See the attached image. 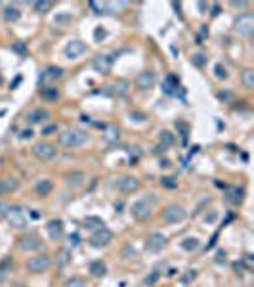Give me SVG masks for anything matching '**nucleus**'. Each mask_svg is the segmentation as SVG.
I'll return each instance as SVG.
<instances>
[{"mask_svg": "<svg viewBox=\"0 0 254 287\" xmlns=\"http://www.w3.org/2000/svg\"><path fill=\"white\" fill-rule=\"evenodd\" d=\"M6 222L14 230H25L29 226L27 211L21 205H10V211L6 215Z\"/></svg>", "mask_w": 254, "mask_h": 287, "instance_id": "3", "label": "nucleus"}, {"mask_svg": "<svg viewBox=\"0 0 254 287\" xmlns=\"http://www.w3.org/2000/svg\"><path fill=\"white\" fill-rule=\"evenodd\" d=\"M130 117H136V121H147V117H145V115L143 113H130Z\"/></svg>", "mask_w": 254, "mask_h": 287, "instance_id": "46", "label": "nucleus"}, {"mask_svg": "<svg viewBox=\"0 0 254 287\" xmlns=\"http://www.w3.org/2000/svg\"><path fill=\"white\" fill-rule=\"evenodd\" d=\"M113 232L107 228V226H101V228L94 230L92 232V236L88 238V245L90 247H94V249H103V247H107V245H111L113 241Z\"/></svg>", "mask_w": 254, "mask_h": 287, "instance_id": "6", "label": "nucleus"}, {"mask_svg": "<svg viewBox=\"0 0 254 287\" xmlns=\"http://www.w3.org/2000/svg\"><path fill=\"white\" fill-rule=\"evenodd\" d=\"M130 215L138 222H147L153 216V205L147 199H138L130 205Z\"/></svg>", "mask_w": 254, "mask_h": 287, "instance_id": "7", "label": "nucleus"}, {"mask_svg": "<svg viewBox=\"0 0 254 287\" xmlns=\"http://www.w3.org/2000/svg\"><path fill=\"white\" fill-rule=\"evenodd\" d=\"M85 226L88 230H92V232H94V230L101 228V226H105V224H103V220H101V218H98V216H86V218H85Z\"/></svg>", "mask_w": 254, "mask_h": 287, "instance_id": "31", "label": "nucleus"}, {"mask_svg": "<svg viewBox=\"0 0 254 287\" xmlns=\"http://www.w3.org/2000/svg\"><path fill=\"white\" fill-rule=\"evenodd\" d=\"M41 100H44V101H48V103H56L59 98H61V92H59V88L57 86H42L41 88Z\"/></svg>", "mask_w": 254, "mask_h": 287, "instance_id": "18", "label": "nucleus"}, {"mask_svg": "<svg viewBox=\"0 0 254 287\" xmlns=\"http://www.w3.org/2000/svg\"><path fill=\"white\" fill-rule=\"evenodd\" d=\"M57 147L52 142H37L33 145V155L37 161H42V163H50L57 157Z\"/></svg>", "mask_w": 254, "mask_h": 287, "instance_id": "5", "label": "nucleus"}, {"mask_svg": "<svg viewBox=\"0 0 254 287\" xmlns=\"http://www.w3.org/2000/svg\"><path fill=\"white\" fill-rule=\"evenodd\" d=\"M10 211V203L4 199H0V220H6V215Z\"/></svg>", "mask_w": 254, "mask_h": 287, "instance_id": "38", "label": "nucleus"}, {"mask_svg": "<svg viewBox=\"0 0 254 287\" xmlns=\"http://www.w3.org/2000/svg\"><path fill=\"white\" fill-rule=\"evenodd\" d=\"M157 85V75L153 71H141L138 73V77H136V86L140 88V90H149V88H153Z\"/></svg>", "mask_w": 254, "mask_h": 287, "instance_id": "13", "label": "nucleus"}, {"mask_svg": "<svg viewBox=\"0 0 254 287\" xmlns=\"http://www.w3.org/2000/svg\"><path fill=\"white\" fill-rule=\"evenodd\" d=\"M167 243H169V238H167L165 234H161V232H153V234L147 236L145 247H147V251H151V253H161V251L167 247Z\"/></svg>", "mask_w": 254, "mask_h": 287, "instance_id": "10", "label": "nucleus"}, {"mask_svg": "<svg viewBox=\"0 0 254 287\" xmlns=\"http://www.w3.org/2000/svg\"><path fill=\"white\" fill-rule=\"evenodd\" d=\"M161 186L167 188V190H176L178 188V180L172 178V176H163L161 178Z\"/></svg>", "mask_w": 254, "mask_h": 287, "instance_id": "34", "label": "nucleus"}, {"mask_svg": "<svg viewBox=\"0 0 254 287\" xmlns=\"http://www.w3.org/2000/svg\"><path fill=\"white\" fill-rule=\"evenodd\" d=\"M99 37H101V39L105 37V31H103V29H98V31H96V39H98V41H99Z\"/></svg>", "mask_w": 254, "mask_h": 287, "instance_id": "49", "label": "nucleus"}, {"mask_svg": "<svg viewBox=\"0 0 254 287\" xmlns=\"http://www.w3.org/2000/svg\"><path fill=\"white\" fill-rule=\"evenodd\" d=\"M163 222L169 224V226H174V224H182L185 218H187V209L184 205H178V203H170L163 209Z\"/></svg>", "mask_w": 254, "mask_h": 287, "instance_id": "2", "label": "nucleus"}, {"mask_svg": "<svg viewBox=\"0 0 254 287\" xmlns=\"http://www.w3.org/2000/svg\"><path fill=\"white\" fill-rule=\"evenodd\" d=\"M46 230H48V236L52 241H59L63 236H65V226L59 218H52L48 224H46Z\"/></svg>", "mask_w": 254, "mask_h": 287, "instance_id": "12", "label": "nucleus"}, {"mask_svg": "<svg viewBox=\"0 0 254 287\" xmlns=\"http://www.w3.org/2000/svg\"><path fill=\"white\" fill-rule=\"evenodd\" d=\"M27 119L31 125H44V123H48V121L52 119V115H50V111H48L46 107H35V109L29 113Z\"/></svg>", "mask_w": 254, "mask_h": 287, "instance_id": "15", "label": "nucleus"}, {"mask_svg": "<svg viewBox=\"0 0 254 287\" xmlns=\"http://www.w3.org/2000/svg\"><path fill=\"white\" fill-rule=\"evenodd\" d=\"M33 8H35L37 14H48L54 8V2L52 0H39V2L33 4Z\"/></svg>", "mask_w": 254, "mask_h": 287, "instance_id": "25", "label": "nucleus"}, {"mask_svg": "<svg viewBox=\"0 0 254 287\" xmlns=\"http://www.w3.org/2000/svg\"><path fill=\"white\" fill-rule=\"evenodd\" d=\"M161 167H163V169H169V167H170V161H169V159H165V161L161 159Z\"/></svg>", "mask_w": 254, "mask_h": 287, "instance_id": "50", "label": "nucleus"}, {"mask_svg": "<svg viewBox=\"0 0 254 287\" xmlns=\"http://www.w3.org/2000/svg\"><path fill=\"white\" fill-rule=\"evenodd\" d=\"M2 195H8V191H6V186H4V180L0 178V197Z\"/></svg>", "mask_w": 254, "mask_h": 287, "instance_id": "47", "label": "nucleus"}, {"mask_svg": "<svg viewBox=\"0 0 254 287\" xmlns=\"http://www.w3.org/2000/svg\"><path fill=\"white\" fill-rule=\"evenodd\" d=\"M41 245H42V239H41V236L37 232H25L17 239V247L23 253H35V251L41 249Z\"/></svg>", "mask_w": 254, "mask_h": 287, "instance_id": "8", "label": "nucleus"}, {"mask_svg": "<svg viewBox=\"0 0 254 287\" xmlns=\"http://www.w3.org/2000/svg\"><path fill=\"white\" fill-rule=\"evenodd\" d=\"M63 287H88L85 278H81V276H71L69 280H65V284Z\"/></svg>", "mask_w": 254, "mask_h": 287, "instance_id": "32", "label": "nucleus"}, {"mask_svg": "<svg viewBox=\"0 0 254 287\" xmlns=\"http://www.w3.org/2000/svg\"><path fill=\"white\" fill-rule=\"evenodd\" d=\"M71 258H73V253H71V249H59V253L56 255V266L59 270H63L67 264H71Z\"/></svg>", "mask_w": 254, "mask_h": 287, "instance_id": "23", "label": "nucleus"}, {"mask_svg": "<svg viewBox=\"0 0 254 287\" xmlns=\"http://www.w3.org/2000/svg\"><path fill=\"white\" fill-rule=\"evenodd\" d=\"M241 83L247 90H253L254 88V71L253 69H245L241 73Z\"/></svg>", "mask_w": 254, "mask_h": 287, "instance_id": "26", "label": "nucleus"}, {"mask_svg": "<svg viewBox=\"0 0 254 287\" xmlns=\"http://www.w3.org/2000/svg\"><path fill=\"white\" fill-rule=\"evenodd\" d=\"M111 65H113V59L109 56H96L92 61V67L101 75H107L111 71Z\"/></svg>", "mask_w": 254, "mask_h": 287, "instance_id": "17", "label": "nucleus"}, {"mask_svg": "<svg viewBox=\"0 0 254 287\" xmlns=\"http://www.w3.org/2000/svg\"><path fill=\"white\" fill-rule=\"evenodd\" d=\"M176 129L182 130V138H184V140H187V134H189V125H187V123H184V121H178V123H176Z\"/></svg>", "mask_w": 254, "mask_h": 287, "instance_id": "39", "label": "nucleus"}, {"mask_svg": "<svg viewBox=\"0 0 254 287\" xmlns=\"http://www.w3.org/2000/svg\"><path fill=\"white\" fill-rule=\"evenodd\" d=\"M233 31H235V35H239V37H251L254 33V15L251 12H247V14H241L237 19H235V23H233Z\"/></svg>", "mask_w": 254, "mask_h": 287, "instance_id": "9", "label": "nucleus"}, {"mask_svg": "<svg viewBox=\"0 0 254 287\" xmlns=\"http://www.w3.org/2000/svg\"><path fill=\"white\" fill-rule=\"evenodd\" d=\"M19 17H21V12H19L15 6H8V8L4 10V19H6V21H10V23L17 21Z\"/></svg>", "mask_w": 254, "mask_h": 287, "instance_id": "30", "label": "nucleus"}, {"mask_svg": "<svg viewBox=\"0 0 254 287\" xmlns=\"http://www.w3.org/2000/svg\"><path fill=\"white\" fill-rule=\"evenodd\" d=\"M14 50L15 52H19L21 56H25V54H27V46H25V43H15Z\"/></svg>", "mask_w": 254, "mask_h": 287, "instance_id": "41", "label": "nucleus"}, {"mask_svg": "<svg viewBox=\"0 0 254 287\" xmlns=\"http://www.w3.org/2000/svg\"><path fill=\"white\" fill-rule=\"evenodd\" d=\"M63 69L61 67H48L46 71L41 75V83H52V81H57L63 77Z\"/></svg>", "mask_w": 254, "mask_h": 287, "instance_id": "21", "label": "nucleus"}, {"mask_svg": "<svg viewBox=\"0 0 254 287\" xmlns=\"http://www.w3.org/2000/svg\"><path fill=\"white\" fill-rule=\"evenodd\" d=\"M85 182H86V174L81 171H73L65 176V184H67V188H71V190L83 188L85 186Z\"/></svg>", "mask_w": 254, "mask_h": 287, "instance_id": "16", "label": "nucleus"}, {"mask_svg": "<svg viewBox=\"0 0 254 287\" xmlns=\"http://www.w3.org/2000/svg\"><path fill=\"white\" fill-rule=\"evenodd\" d=\"M52 262L54 260H52V257L48 253H39V255L29 258L25 268H27L29 274H44L52 268Z\"/></svg>", "mask_w": 254, "mask_h": 287, "instance_id": "4", "label": "nucleus"}, {"mask_svg": "<svg viewBox=\"0 0 254 287\" xmlns=\"http://www.w3.org/2000/svg\"><path fill=\"white\" fill-rule=\"evenodd\" d=\"M195 278H197V270H187V276L184 278V284L187 286V284H189L191 280H195Z\"/></svg>", "mask_w": 254, "mask_h": 287, "instance_id": "43", "label": "nucleus"}, {"mask_svg": "<svg viewBox=\"0 0 254 287\" xmlns=\"http://www.w3.org/2000/svg\"><path fill=\"white\" fill-rule=\"evenodd\" d=\"M243 199H245V190L243 188H233L226 195V201L229 205H233V207H239L241 203H243Z\"/></svg>", "mask_w": 254, "mask_h": 287, "instance_id": "22", "label": "nucleus"}, {"mask_svg": "<svg viewBox=\"0 0 254 287\" xmlns=\"http://www.w3.org/2000/svg\"><path fill=\"white\" fill-rule=\"evenodd\" d=\"M6 276H8V274L4 272V270H0V284H4V282H6Z\"/></svg>", "mask_w": 254, "mask_h": 287, "instance_id": "51", "label": "nucleus"}, {"mask_svg": "<svg viewBox=\"0 0 254 287\" xmlns=\"http://www.w3.org/2000/svg\"><path fill=\"white\" fill-rule=\"evenodd\" d=\"M157 278H159V274L157 272L151 274V278H145V286H153V284L157 282Z\"/></svg>", "mask_w": 254, "mask_h": 287, "instance_id": "44", "label": "nucleus"}, {"mask_svg": "<svg viewBox=\"0 0 254 287\" xmlns=\"http://www.w3.org/2000/svg\"><path fill=\"white\" fill-rule=\"evenodd\" d=\"M33 136V130H23L21 132V138H31Z\"/></svg>", "mask_w": 254, "mask_h": 287, "instance_id": "48", "label": "nucleus"}, {"mask_svg": "<svg viewBox=\"0 0 254 287\" xmlns=\"http://www.w3.org/2000/svg\"><path fill=\"white\" fill-rule=\"evenodd\" d=\"M57 125H50V127H46V129H42V136H52V134H56L57 132Z\"/></svg>", "mask_w": 254, "mask_h": 287, "instance_id": "42", "label": "nucleus"}, {"mask_svg": "<svg viewBox=\"0 0 254 287\" xmlns=\"http://www.w3.org/2000/svg\"><path fill=\"white\" fill-rule=\"evenodd\" d=\"M119 138H121V129L119 127H111V129L107 130V134H105V140L107 142H115Z\"/></svg>", "mask_w": 254, "mask_h": 287, "instance_id": "36", "label": "nucleus"}, {"mask_svg": "<svg viewBox=\"0 0 254 287\" xmlns=\"http://www.w3.org/2000/svg\"><path fill=\"white\" fill-rule=\"evenodd\" d=\"M121 255H123V260H136L138 258V253H136V249L132 245H127Z\"/></svg>", "mask_w": 254, "mask_h": 287, "instance_id": "33", "label": "nucleus"}, {"mask_svg": "<svg viewBox=\"0 0 254 287\" xmlns=\"http://www.w3.org/2000/svg\"><path fill=\"white\" fill-rule=\"evenodd\" d=\"M191 63L197 65V67H205V63H207V56H205V54H195V56L191 57Z\"/></svg>", "mask_w": 254, "mask_h": 287, "instance_id": "37", "label": "nucleus"}, {"mask_svg": "<svg viewBox=\"0 0 254 287\" xmlns=\"http://www.w3.org/2000/svg\"><path fill=\"white\" fill-rule=\"evenodd\" d=\"M231 6H233V8H247L249 2H245V0H243V2H231Z\"/></svg>", "mask_w": 254, "mask_h": 287, "instance_id": "45", "label": "nucleus"}, {"mask_svg": "<svg viewBox=\"0 0 254 287\" xmlns=\"http://www.w3.org/2000/svg\"><path fill=\"white\" fill-rule=\"evenodd\" d=\"M128 90H130V83L125 81V79H119L113 86V92L117 96H125V94H128Z\"/></svg>", "mask_w": 254, "mask_h": 287, "instance_id": "28", "label": "nucleus"}, {"mask_svg": "<svg viewBox=\"0 0 254 287\" xmlns=\"http://www.w3.org/2000/svg\"><path fill=\"white\" fill-rule=\"evenodd\" d=\"M14 266V260L8 257V258H4V260H0V270H4V272L8 274L10 272V268Z\"/></svg>", "mask_w": 254, "mask_h": 287, "instance_id": "40", "label": "nucleus"}, {"mask_svg": "<svg viewBox=\"0 0 254 287\" xmlns=\"http://www.w3.org/2000/svg\"><path fill=\"white\" fill-rule=\"evenodd\" d=\"M214 77L220 79V81H226L227 77H229V75H227V69L222 65V63H216V65H214Z\"/></svg>", "mask_w": 254, "mask_h": 287, "instance_id": "35", "label": "nucleus"}, {"mask_svg": "<svg viewBox=\"0 0 254 287\" xmlns=\"http://www.w3.org/2000/svg\"><path fill=\"white\" fill-rule=\"evenodd\" d=\"M59 144L65 147V149H75V147H81L90 142V134L81 129H67L65 132L59 134Z\"/></svg>", "mask_w": 254, "mask_h": 287, "instance_id": "1", "label": "nucleus"}, {"mask_svg": "<svg viewBox=\"0 0 254 287\" xmlns=\"http://www.w3.org/2000/svg\"><path fill=\"white\" fill-rule=\"evenodd\" d=\"M86 50H88V46L83 41H71L65 46V56H67V59H79L83 54H86Z\"/></svg>", "mask_w": 254, "mask_h": 287, "instance_id": "14", "label": "nucleus"}, {"mask_svg": "<svg viewBox=\"0 0 254 287\" xmlns=\"http://www.w3.org/2000/svg\"><path fill=\"white\" fill-rule=\"evenodd\" d=\"M88 272H90L92 278H103L107 274V266H105L103 260H92L88 264Z\"/></svg>", "mask_w": 254, "mask_h": 287, "instance_id": "20", "label": "nucleus"}, {"mask_svg": "<svg viewBox=\"0 0 254 287\" xmlns=\"http://www.w3.org/2000/svg\"><path fill=\"white\" fill-rule=\"evenodd\" d=\"M2 180H4V186H6V191L8 193H14V191L19 190V180L15 176H4Z\"/></svg>", "mask_w": 254, "mask_h": 287, "instance_id": "29", "label": "nucleus"}, {"mask_svg": "<svg viewBox=\"0 0 254 287\" xmlns=\"http://www.w3.org/2000/svg\"><path fill=\"white\" fill-rule=\"evenodd\" d=\"M52 191H54V182H52L50 178H42V180H39V182L35 184V193H37L39 197H48Z\"/></svg>", "mask_w": 254, "mask_h": 287, "instance_id": "19", "label": "nucleus"}, {"mask_svg": "<svg viewBox=\"0 0 254 287\" xmlns=\"http://www.w3.org/2000/svg\"><path fill=\"white\" fill-rule=\"evenodd\" d=\"M117 188L123 191V193H136L140 190V180L132 174H125L121 178H117Z\"/></svg>", "mask_w": 254, "mask_h": 287, "instance_id": "11", "label": "nucleus"}, {"mask_svg": "<svg viewBox=\"0 0 254 287\" xmlns=\"http://www.w3.org/2000/svg\"><path fill=\"white\" fill-rule=\"evenodd\" d=\"M180 245H182V249H184V251H187V253H193V251H197L199 249L201 241H199L197 238H185Z\"/></svg>", "mask_w": 254, "mask_h": 287, "instance_id": "27", "label": "nucleus"}, {"mask_svg": "<svg viewBox=\"0 0 254 287\" xmlns=\"http://www.w3.org/2000/svg\"><path fill=\"white\" fill-rule=\"evenodd\" d=\"M176 142V138H174V134L169 132V130H163L161 134H159V144H161V147L163 149H167V147H172Z\"/></svg>", "mask_w": 254, "mask_h": 287, "instance_id": "24", "label": "nucleus"}]
</instances>
